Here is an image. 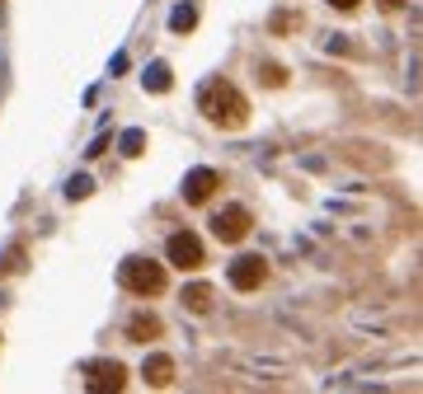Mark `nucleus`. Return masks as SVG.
Returning <instances> with one entry per match:
<instances>
[{"label":"nucleus","mask_w":423,"mask_h":394,"mask_svg":"<svg viewBox=\"0 0 423 394\" xmlns=\"http://www.w3.org/2000/svg\"><path fill=\"white\" fill-rule=\"evenodd\" d=\"M259 76H264V85H282V66H259Z\"/></svg>","instance_id":"4468645a"},{"label":"nucleus","mask_w":423,"mask_h":394,"mask_svg":"<svg viewBox=\"0 0 423 394\" xmlns=\"http://www.w3.org/2000/svg\"><path fill=\"white\" fill-rule=\"evenodd\" d=\"M141 375H146L151 385H169V380H174V362H169V357H151V362L141 366Z\"/></svg>","instance_id":"1a4fd4ad"},{"label":"nucleus","mask_w":423,"mask_h":394,"mask_svg":"<svg viewBox=\"0 0 423 394\" xmlns=\"http://www.w3.org/2000/svg\"><path fill=\"white\" fill-rule=\"evenodd\" d=\"M216 184H221V174H216V169H193V174L184 179V202H207Z\"/></svg>","instance_id":"423d86ee"},{"label":"nucleus","mask_w":423,"mask_h":394,"mask_svg":"<svg viewBox=\"0 0 423 394\" xmlns=\"http://www.w3.org/2000/svg\"><path fill=\"white\" fill-rule=\"evenodd\" d=\"M141 146H146L141 131H127V136H123V151H127V155H141Z\"/></svg>","instance_id":"ddd939ff"},{"label":"nucleus","mask_w":423,"mask_h":394,"mask_svg":"<svg viewBox=\"0 0 423 394\" xmlns=\"http://www.w3.org/2000/svg\"><path fill=\"white\" fill-rule=\"evenodd\" d=\"M169 263L174 267H184V272H198L203 267V239L198 235H188V230H179V235H169Z\"/></svg>","instance_id":"39448f33"},{"label":"nucleus","mask_w":423,"mask_h":394,"mask_svg":"<svg viewBox=\"0 0 423 394\" xmlns=\"http://www.w3.org/2000/svg\"><path fill=\"white\" fill-rule=\"evenodd\" d=\"M146 89H156V94H165V89H169V66H165V61H156V66H151V71H146Z\"/></svg>","instance_id":"9b49d317"},{"label":"nucleus","mask_w":423,"mask_h":394,"mask_svg":"<svg viewBox=\"0 0 423 394\" xmlns=\"http://www.w3.org/2000/svg\"><path fill=\"white\" fill-rule=\"evenodd\" d=\"M207 118L216 122V127H245L249 122V104H245V94H240L236 85H212L207 89Z\"/></svg>","instance_id":"f257e3e1"},{"label":"nucleus","mask_w":423,"mask_h":394,"mask_svg":"<svg viewBox=\"0 0 423 394\" xmlns=\"http://www.w3.org/2000/svg\"><path fill=\"white\" fill-rule=\"evenodd\" d=\"M184 305L193 310V315H207V310H212V287H188L184 291Z\"/></svg>","instance_id":"9d476101"},{"label":"nucleus","mask_w":423,"mask_h":394,"mask_svg":"<svg viewBox=\"0 0 423 394\" xmlns=\"http://www.w3.org/2000/svg\"><path fill=\"white\" fill-rule=\"evenodd\" d=\"M123 390V385H127V371L118 366V362H94V366H90V390Z\"/></svg>","instance_id":"0eeeda50"},{"label":"nucleus","mask_w":423,"mask_h":394,"mask_svg":"<svg viewBox=\"0 0 423 394\" xmlns=\"http://www.w3.org/2000/svg\"><path fill=\"white\" fill-rule=\"evenodd\" d=\"M381 5H386V10H400V5H404V0H381Z\"/></svg>","instance_id":"dca6fc26"},{"label":"nucleus","mask_w":423,"mask_h":394,"mask_svg":"<svg viewBox=\"0 0 423 394\" xmlns=\"http://www.w3.org/2000/svg\"><path fill=\"white\" fill-rule=\"evenodd\" d=\"M329 5H334V10H353L358 0H329Z\"/></svg>","instance_id":"2eb2a0df"},{"label":"nucleus","mask_w":423,"mask_h":394,"mask_svg":"<svg viewBox=\"0 0 423 394\" xmlns=\"http://www.w3.org/2000/svg\"><path fill=\"white\" fill-rule=\"evenodd\" d=\"M198 24V10H174V33H188Z\"/></svg>","instance_id":"f8f14e48"},{"label":"nucleus","mask_w":423,"mask_h":394,"mask_svg":"<svg viewBox=\"0 0 423 394\" xmlns=\"http://www.w3.org/2000/svg\"><path fill=\"white\" fill-rule=\"evenodd\" d=\"M212 235L221 239V244H240V239L249 235V211L245 207H226L212 216Z\"/></svg>","instance_id":"7ed1b4c3"},{"label":"nucleus","mask_w":423,"mask_h":394,"mask_svg":"<svg viewBox=\"0 0 423 394\" xmlns=\"http://www.w3.org/2000/svg\"><path fill=\"white\" fill-rule=\"evenodd\" d=\"M123 287L132 296H160L165 291V267L151 259H127L123 263Z\"/></svg>","instance_id":"f03ea898"},{"label":"nucleus","mask_w":423,"mask_h":394,"mask_svg":"<svg viewBox=\"0 0 423 394\" xmlns=\"http://www.w3.org/2000/svg\"><path fill=\"white\" fill-rule=\"evenodd\" d=\"M127 333H132V342H156L160 338V319L156 315H136L132 324H127Z\"/></svg>","instance_id":"6e6552de"},{"label":"nucleus","mask_w":423,"mask_h":394,"mask_svg":"<svg viewBox=\"0 0 423 394\" xmlns=\"http://www.w3.org/2000/svg\"><path fill=\"white\" fill-rule=\"evenodd\" d=\"M264 277H268V259H264V254H245V259L231 263V287H236V291L264 287Z\"/></svg>","instance_id":"20e7f679"}]
</instances>
